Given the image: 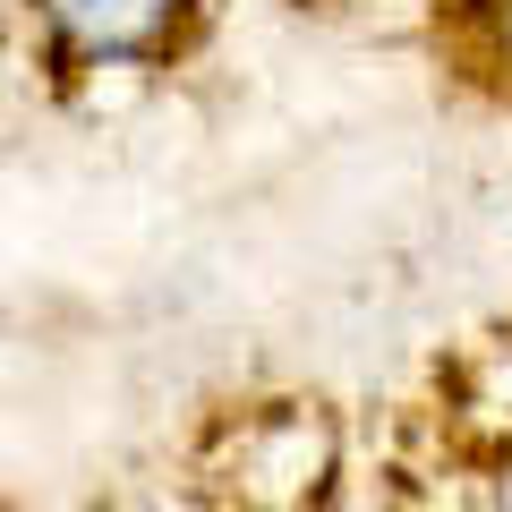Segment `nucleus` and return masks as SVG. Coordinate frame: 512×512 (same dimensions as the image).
I'll return each instance as SVG.
<instances>
[{
	"mask_svg": "<svg viewBox=\"0 0 512 512\" xmlns=\"http://www.w3.org/2000/svg\"><path fill=\"white\" fill-rule=\"evenodd\" d=\"M43 9H52V26L77 52H137L171 18V0H43Z\"/></svg>",
	"mask_w": 512,
	"mask_h": 512,
	"instance_id": "obj_1",
	"label": "nucleus"
}]
</instances>
